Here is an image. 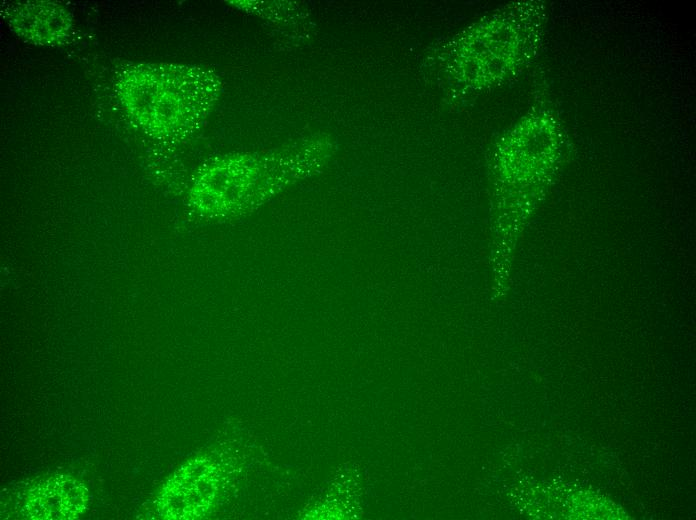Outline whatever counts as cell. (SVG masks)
<instances>
[{
	"label": "cell",
	"instance_id": "1",
	"mask_svg": "<svg viewBox=\"0 0 696 520\" xmlns=\"http://www.w3.org/2000/svg\"><path fill=\"white\" fill-rule=\"evenodd\" d=\"M56 7L53 3H26L20 4L17 9L11 14V25L19 31V33L27 35V37L37 38L39 24H42L46 35L52 40L62 36V33L69 27L68 16L63 11L62 13L48 19H45Z\"/></svg>",
	"mask_w": 696,
	"mask_h": 520
}]
</instances>
